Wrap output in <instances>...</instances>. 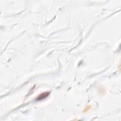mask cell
Wrapping results in <instances>:
<instances>
[{
  "label": "cell",
  "mask_w": 121,
  "mask_h": 121,
  "mask_svg": "<svg viewBox=\"0 0 121 121\" xmlns=\"http://www.w3.org/2000/svg\"><path fill=\"white\" fill-rule=\"evenodd\" d=\"M50 94V93L48 92H44L43 93L41 94H40L38 97L36 98V100L37 101H40L43 99H44L45 98H46Z\"/></svg>",
  "instance_id": "6da1fadb"
}]
</instances>
